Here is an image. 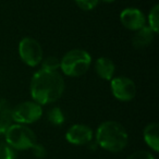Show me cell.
<instances>
[{"mask_svg": "<svg viewBox=\"0 0 159 159\" xmlns=\"http://www.w3.org/2000/svg\"><path fill=\"white\" fill-rule=\"evenodd\" d=\"M64 91V81L57 71L39 70L31 81V95L39 105L56 102Z\"/></svg>", "mask_w": 159, "mask_h": 159, "instance_id": "obj_1", "label": "cell"}, {"mask_svg": "<svg viewBox=\"0 0 159 159\" xmlns=\"http://www.w3.org/2000/svg\"><path fill=\"white\" fill-rule=\"evenodd\" d=\"M96 139L104 149L111 152H119L126 146L129 136L125 129L120 123L106 121L98 126Z\"/></svg>", "mask_w": 159, "mask_h": 159, "instance_id": "obj_2", "label": "cell"}, {"mask_svg": "<svg viewBox=\"0 0 159 159\" xmlns=\"http://www.w3.org/2000/svg\"><path fill=\"white\" fill-rule=\"evenodd\" d=\"M89 53L82 49H73L66 52L60 61V68L68 76H81L91 66Z\"/></svg>", "mask_w": 159, "mask_h": 159, "instance_id": "obj_3", "label": "cell"}, {"mask_svg": "<svg viewBox=\"0 0 159 159\" xmlns=\"http://www.w3.org/2000/svg\"><path fill=\"white\" fill-rule=\"evenodd\" d=\"M6 141L14 149H29L36 144V135L26 125L21 123L11 124L5 132Z\"/></svg>", "mask_w": 159, "mask_h": 159, "instance_id": "obj_4", "label": "cell"}, {"mask_svg": "<svg viewBox=\"0 0 159 159\" xmlns=\"http://www.w3.org/2000/svg\"><path fill=\"white\" fill-rule=\"evenodd\" d=\"M19 53L24 63L36 66L43 60V49L39 43L32 37H24L19 44Z\"/></svg>", "mask_w": 159, "mask_h": 159, "instance_id": "obj_5", "label": "cell"}, {"mask_svg": "<svg viewBox=\"0 0 159 159\" xmlns=\"http://www.w3.org/2000/svg\"><path fill=\"white\" fill-rule=\"evenodd\" d=\"M43 115V109L36 102H24L12 109V121L16 123H33Z\"/></svg>", "mask_w": 159, "mask_h": 159, "instance_id": "obj_6", "label": "cell"}, {"mask_svg": "<svg viewBox=\"0 0 159 159\" xmlns=\"http://www.w3.org/2000/svg\"><path fill=\"white\" fill-rule=\"evenodd\" d=\"M111 91L113 96L121 102L132 100L136 95V86L134 82L125 76L111 79Z\"/></svg>", "mask_w": 159, "mask_h": 159, "instance_id": "obj_7", "label": "cell"}, {"mask_svg": "<svg viewBox=\"0 0 159 159\" xmlns=\"http://www.w3.org/2000/svg\"><path fill=\"white\" fill-rule=\"evenodd\" d=\"M120 20L124 27L131 31H137L145 26L146 19L144 13L135 8H128L124 9L120 14Z\"/></svg>", "mask_w": 159, "mask_h": 159, "instance_id": "obj_8", "label": "cell"}, {"mask_svg": "<svg viewBox=\"0 0 159 159\" xmlns=\"http://www.w3.org/2000/svg\"><path fill=\"white\" fill-rule=\"evenodd\" d=\"M66 139L69 143L74 145H84L92 141L93 131L84 124H74L66 131Z\"/></svg>", "mask_w": 159, "mask_h": 159, "instance_id": "obj_9", "label": "cell"}, {"mask_svg": "<svg viewBox=\"0 0 159 159\" xmlns=\"http://www.w3.org/2000/svg\"><path fill=\"white\" fill-rule=\"evenodd\" d=\"M155 32L149 26H144L142 29L137 30L136 34L132 39V44L135 48L143 49L148 47L154 40Z\"/></svg>", "mask_w": 159, "mask_h": 159, "instance_id": "obj_10", "label": "cell"}, {"mask_svg": "<svg viewBox=\"0 0 159 159\" xmlns=\"http://www.w3.org/2000/svg\"><path fill=\"white\" fill-rule=\"evenodd\" d=\"M95 70L97 74L104 80H111L115 74L116 66L112 60L107 57H102L96 60Z\"/></svg>", "mask_w": 159, "mask_h": 159, "instance_id": "obj_11", "label": "cell"}, {"mask_svg": "<svg viewBox=\"0 0 159 159\" xmlns=\"http://www.w3.org/2000/svg\"><path fill=\"white\" fill-rule=\"evenodd\" d=\"M12 122V109L9 102L0 98V133H5Z\"/></svg>", "mask_w": 159, "mask_h": 159, "instance_id": "obj_12", "label": "cell"}, {"mask_svg": "<svg viewBox=\"0 0 159 159\" xmlns=\"http://www.w3.org/2000/svg\"><path fill=\"white\" fill-rule=\"evenodd\" d=\"M159 126L157 123H150L144 130V139L147 145L155 152L159 149V139H158Z\"/></svg>", "mask_w": 159, "mask_h": 159, "instance_id": "obj_13", "label": "cell"}, {"mask_svg": "<svg viewBox=\"0 0 159 159\" xmlns=\"http://www.w3.org/2000/svg\"><path fill=\"white\" fill-rule=\"evenodd\" d=\"M148 22H149V27L155 32L158 33L159 30V6H155L148 16Z\"/></svg>", "mask_w": 159, "mask_h": 159, "instance_id": "obj_14", "label": "cell"}, {"mask_svg": "<svg viewBox=\"0 0 159 159\" xmlns=\"http://www.w3.org/2000/svg\"><path fill=\"white\" fill-rule=\"evenodd\" d=\"M48 120L55 125H60L64 122V115L61 109L55 107L48 112Z\"/></svg>", "mask_w": 159, "mask_h": 159, "instance_id": "obj_15", "label": "cell"}, {"mask_svg": "<svg viewBox=\"0 0 159 159\" xmlns=\"http://www.w3.org/2000/svg\"><path fill=\"white\" fill-rule=\"evenodd\" d=\"M60 68V60L56 57H48L43 62V69L48 71H57Z\"/></svg>", "mask_w": 159, "mask_h": 159, "instance_id": "obj_16", "label": "cell"}, {"mask_svg": "<svg viewBox=\"0 0 159 159\" xmlns=\"http://www.w3.org/2000/svg\"><path fill=\"white\" fill-rule=\"evenodd\" d=\"M0 159H16V154L11 146L0 144Z\"/></svg>", "mask_w": 159, "mask_h": 159, "instance_id": "obj_17", "label": "cell"}, {"mask_svg": "<svg viewBox=\"0 0 159 159\" xmlns=\"http://www.w3.org/2000/svg\"><path fill=\"white\" fill-rule=\"evenodd\" d=\"M76 5L83 10H93L97 6L98 0H74Z\"/></svg>", "mask_w": 159, "mask_h": 159, "instance_id": "obj_18", "label": "cell"}, {"mask_svg": "<svg viewBox=\"0 0 159 159\" xmlns=\"http://www.w3.org/2000/svg\"><path fill=\"white\" fill-rule=\"evenodd\" d=\"M126 159H154V156L146 150H139L130 155Z\"/></svg>", "mask_w": 159, "mask_h": 159, "instance_id": "obj_19", "label": "cell"}, {"mask_svg": "<svg viewBox=\"0 0 159 159\" xmlns=\"http://www.w3.org/2000/svg\"><path fill=\"white\" fill-rule=\"evenodd\" d=\"M32 150H33V154L35 155L37 158H44L46 156V149L43 145L40 144H37L36 143L35 145L32 147Z\"/></svg>", "mask_w": 159, "mask_h": 159, "instance_id": "obj_20", "label": "cell"}, {"mask_svg": "<svg viewBox=\"0 0 159 159\" xmlns=\"http://www.w3.org/2000/svg\"><path fill=\"white\" fill-rule=\"evenodd\" d=\"M102 1H105V2H112L115 0H102Z\"/></svg>", "mask_w": 159, "mask_h": 159, "instance_id": "obj_21", "label": "cell"}]
</instances>
